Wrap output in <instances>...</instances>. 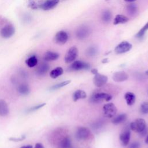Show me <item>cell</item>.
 <instances>
[{"instance_id": "6da1fadb", "label": "cell", "mask_w": 148, "mask_h": 148, "mask_svg": "<svg viewBox=\"0 0 148 148\" xmlns=\"http://www.w3.org/2000/svg\"><path fill=\"white\" fill-rule=\"evenodd\" d=\"M147 127L146 121L143 119H137L130 124V129L137 133L141 132Z\"/></svg>"}, {"instance_id": "7a4b0ae2", "label": "cell", "mask_w": 148, "mask_h": 148, "mask_svg": "<svg viewBox=\"0 0 148 148\" xmlns=\"http://www.w3.org/2000/svg\"><path fill=\"white\" fill-rule=\"evenodd\" d=\"M91 68L90 65L87 62L76 60L72 62L69 67V69L72 71H77L80 70H88Z\"/></svg>"}, {"instance_id": "3957f363", "label": "cell", "mask_w": 148, "mask_h": 148, "mask_svg": "<svg viewBox=\"0 0 148 148\" xmlns=\"http://www.w3.org/2000/svg\"><path fill=\"white\" fill-rule=\"evenodd\" d=\"M91 131L86 127H79L75 133V137L79 140H86L91 136Z\"/></svg>"}, {"instance_id": "277c9868", "label": "cell", "mask_w": 148, "mask_h": 148, "mask_svg": "<svg viewBox=\"0 0 148 148\" xmlns=\"http://www.w3.org/2000/svg\"><path fill=\"white\" fill-rule=\"evenodd\" d=\"M112 99V96L106 92H97L91 97V101L94 103H99L102 101L108 102Z\"/></svg>"}, {"instance_id": "5b68a950", "label": "cell", "mask_w": 148, "mask_h": 148, "mask_svg": "<svg viewBox=\"0 0 148 148\" xmlns=\"http://www.w3.org/2000/svg\"><path fill=\"white\" fill-rule=\"evenodd\" d=\"M117 108L113 103L105 104L103 106V112L105 117L108 118H113L117 113Z\"/></svg>"}, {"instance_id": "8992f818", "label": "cell", "mask_w": 148, "mask_h": 148, "mask_svg": "<svg viewBox=\"0 0 148 148\" xmlns=\"http://www.w3.org/2000/svg\"><path fill=\"white\" fill-rule=\"evenodd\" d=\"M91 34V29L90 27L86 25H81L79 27L75 32L76 36L79 39H84L89 36Z\"/></svg>"}, {"instance_id": "52a82bcc", "label": "cell", "mask_w": 148, "mask_h": 148, "mask_svg": "<svg viewBox=\"0 0 148 148\" xmlns=\"http://www.w3.org/2000/svg\"><path fill=\"white\" fill-rule=\"evenodd\" d=\"M77 56H78L77 48L75 46H72L68 49V50L67 51L65 56V58H64L65 62L68 64L72 63L76 60Z\"/></svg>"}, {"instance_id": "ba28073f", "label": "cell", "mask_w": 148, "mask_h": 148, "mask_svg": "<svg viewBox=\"0 0 148 148\" xmlns=\"http://www.w3.org/2000/svg\"><path fill=\"white\" fill-rule=\"evenodd\" d=\"M132 45L127 41H123L118 44L115 49L114 51L117 54H123L129 51L132 49Z\"/></svg>"}, {"instance_id": "9c48e42d", "label": "cell", "mask_w": 148, "mask_h": 148, "mask_svg": "<svg viewBox=\"0 0 148 148\" xmlns=\"http://www.w3.org/2000/svg\"><path fill=\"white\" fill-rule=\"evenodd\" d=\"M15 32V29L12 24H8L3 27L0 32L1 36L3 38H9L12 37Z\"/></svg>"}, {"instance_id": "30bf717a", "label": "cell", "mask_w": 148, "mask_h": 148, "mask_svg": "<svg viewBox=\"0 0 148 148\" xmlns=\"http://www.w3.org/2000/svg\"><path fill=\"white\" fill-rule=\"evenodd\" d=\"M68 34L64 31H60L56 33L54 36V41L56 43L62 45L65 44L68 40Z\"/></svg>"}, {"instance_id": "8fae6325", "label": "cell", "mask_w": 148, "mask_h": 148, "mask_svg": "<svg viewBox=\"0 0 148 148\" xmlns=\"http://www.w3.org/2000/svg\"><path fill=\"white\" fill-rule=\"evenodd\" d=\"M107 81H108V77L106 75H104L99 73L95 75L93 78L94 84L97 87H102L107 83Z\"/></svg>"}, {"instance_id": "7c38bea8", "label": "cell", "mask_w": 148, "mask_h": 148, "mask_svg": "<svg viewBox=\"0 0 148 148\" xmlns=\"http://www.w3.org/2000/svg\"><path fill=\"white\" fill-rule=\"evenodd\" d=\"M60 0H45L39 5L40 9L44 10H49L54 8L59 3Z\"/></svg>"}, {"instance_id": "4fadbf2b", "label": "cell", "mask_w": 148, "mask_h": 148, "mask_svg": "<svg viewBox=\"0 0 148 148\" xmlns=\"http://www.w3.org/2000/svg\"><path fill=\"white\" fill-rule=\"evenodd\" d=\"M131 137V132L128 129H125L120 134V140L122 145L125 146L128 145Z\"/></svg>"}, {"instance_id": "5bb4252c", "label": "cell", "mask_w": 148, "mask_h": 148, "mask_svg": "<svg viewBox=\"0 0 148 148\" xmlns=\"http://www.w3.org/2000/svg\"><path fill=\"white\" fill-rule=\"evenodd\" d=\"M128 75L123 71H119L115 72L113 75V79L117 82H122L127 80Z\"/></svg>"}, {"instance_id": "9a60e30c", "label": "cell", "mask_w": 148, "mask_h": 148, "mask_svg": "<svg viewBox=\"0 0 148 148\" xmlns=\"http://www.w3.org/2000/svg\"><path fill=\"white\" fill-rule=\"evenodd\" d=\"M50 66L46 62H43L40 64L36 69V73L38 76L45 75L49 70Z\"/></svg>"}, {"instance_id": "2e32d148", "label": "cell", "mask_w": 148, "mask_h": 148, "mask_svg": "<svg viewBox=\"0 0 148 148\" xmlns=\"http://www.w3.org/2000/svg\"><path fill=\"white\" fill-rule=\"evenodd\" d=\"M60 57V54L58 53L48 51L46 52L43 56V60L46 61H51L57 60Z\"/></svg>"}, {"instance_id": "e0dca14e", "label": "cell", "mask_w": 148, "mask_h": 148, "mask_svg": "<svg viewBox=\"0 0 148 148\" xmlns=\"http://www.w3.org/2000/svg\"><path fill=\"white\" fill-rule=\"evenodd\" d=\"M9 112V109L6 102L3 99H0V116H6Z\"/></svg>"}, {"instance_id": "ac0fdd59", "label": "cell", "mask_w": 148, "mask_h": 148, "mask_svg": "<svg viewBox=\"0 0 148 148\" xmlns=\"http://www.w3.org/2000/svg\"><path fill=\"white\" fill-rule=\"evenodd\" d=\"M87 97V94L85 91L82 90H76L72 95V99L74 102H76L80 99H84Z\"/></svg>"}, {"instance_id": "d6986e66", "label": "cell", "mask_w": 148, "mask_h": 148, "mask_svg": "<svg viewBox=\"0 0 148 148\" xmlns=\"http://www.w3.org/2000/svg\"><path fill=\"white\" fill-rule=\"evenodd\" d=\"M17 90L19 94L23 95H27L29 94L30 92V88L29 86L25 83H22L19 84L17 86Z\"/></svg>"}, {"instance_id": "ffe728a7", "label": "cell", "mask_w": 148, "mask_h": 148, "mask_svg": "<svg viewBox=\"0 0 148 148\" xmlns=\"http://www.w3.org/2000/svg\"><path fill=\"white\" fill-rule=\"evenodd\" d=\"M112 12L109 9H105L103 10L101 13V20L103 23H108L112 20Z\"/></svg>"}, {"instance_id": "44dd1931", "label": "cell", "mask_w": 148, "mask_h": 148, "mask_svg": "<svg viewBox=\"0 0 148 148\" xmlns=\"http://www.w3.org/2000/svg\"><path fill=\"white\" fill-rule=\"evenodd\" d=\"M135 95L132 92H127L124 94V99L127 104L129 106L132 105L135 102Z\"/></svg>"}, {"instance_id": "7402d4cb", "label": "cell", "mask_w": 148, "mask_h": 148, "mask_svg": "<svg viewBox=\"0 0 148 148\" xmlns=\"http://www.w3.org/2000/svg\"><path fill=\"white\" fill-rule=\"evenodd\" d=\"M127 118V116L125 113H121L119 114L116 117H113V119L112 120V123L113 124L117 125L124 122Z\"/></svg>"}, {"instance_id": "603a6c76", "label": "cell", "mask_w": 148, "mask_h": 148, "mask_svg": "<svg viewBox=\"0 0 148 148\" xmlns=\"http://www.w3.org/2000/svg\"><path fill=\"white\" fill-rule=\"evenodd\" d=\"M128 21V18L123 14H117L115 16L113 21V24L117 25L120 24H124Z\"/></svg>"}, {"instance_id": "cb8c5ba5", "label": "cell", "mask_w": 148, "mask_h": 148, "mask_svg": "<svg viewBox=\"0 0 148 148\" xmlns=\"http://www.w3.org/2000/svg\"><path fill=\"white\" fill-rule=\"evenodd\" d=\"M63 72V69L60 66H58L51 71V72H50V76L53 79H56L61 75H62Z\"/></svg>"}, {"instance_id": "d4e9b609", "label": "cell", "mask_w": 148, "mask_h": 148, "mask_svg": "<svg viewBox=\"0 0 148 148\" xmlns=\"http://www.w3.org/2000/svg\"><path fill=\"white\" fill-rule=\"evenodd\" d=\"M60 148H72V142L71 139L66 136L59 143Z\"/></svg>"}, {"instance_id": "484cf974", "label": "cell", "mask_w": 148, "mask_h": 148, "mask_svg": "<svg viewBox=\"0 0 148 148\" xmlns=\"http://www.w3.org/2000/svg\"><path fill=\"white\" fill-rule=\"evenodd\" d=\"M26 65L29 67L32 68L38 64V58L35 56H32L27 58L25 61Z\"/></svg>"}, {"instance_id": "4316f807", "label": "cell", "mask_w": 148, "mask_h": 148, "mask_svg": "<svg viewBox=\"0 0 148 148\" xmlns=\"http://www.w3.org/2000/svg\"><path fill=\"white\" fill-rule=\"evenodd\" d=\"M127 11L131 15H135L138 12V7L135 3H130L127 6Z\"/></svg>"}, {"instance_id": "83f0119b", "label": "cell", "mask_w": 148, "mask_h": 148, "mask_svg": "<svg viewBox=\"0 0 148 148\" xmlns=\"http://www.w3.org/2000/svg\"><path fill=\"white\" fill-rule=\"evenodd\" d=\"M70 83H71V80H65V81L61 82L58 83H57V84H56L55 85L52 86L50 87V90H56L61 88H62V87L68 85Z\"/></svg>"}, {"instance_id": "f1b7e54d", "label": "cell", "mask_w": 148, "mask_h": 148, "mask_svg": "<svg viewBox=\"0 0 148 148\" xmlns=\"http://www.w3.org/2000/svg\"><path fill=\"white\" fill-rule=\"evenodd\" d=\"M147 30H148V22L146 23V24L138 31V32L136 35V37L137 38H142Z\"/></svg>"}, {"instance_id": "f546056e", "label": "cell", "mask_w": 148, "mask_h": 148, "mask_svg": "<svg viewBox=\"0 0 148 148\" xmlns=\"http://www.w3.org/2000/svg\"><path fill=\"white\" fill-rule=\"evenodd\" d=\"M98 53V48L95 46H90L87 50V54L89 56H94Z\"/></svg>"}, {"instance_id": "4dcf8cb0", "label": "cell", "mask_w": 148, "mask_h": 148, "mask_svg": "<svg viewBox=\"0 0 148 148\" xmlns=\"http://www.w3.org/2000/svg\"><path fill=\"white\" fill-rule=\"evenodd\" d=\"M140 112L143 114H148V101L143 102L140 106Z\"/></svg>"}, {"instance_id": "1f68e13d", "label": "cell", "mask_w": 148, "mask_h": 148, "mask_svg": "<svg viewBox=\"0 0 148 148\" xmlns=\"http://www.w3.org/2000/svg\"><path fill=\"white\" fill-rule=\"evenodd\" d=\"M46 105V103H40V104H38V105H35L30 108H29L28 110H27V112L28 113H31V112H35V111H36L39 109H40V108H43L44 106H45Z\"/></svg>"}, {"instance_id": "d6a6232c", "label": "cell", "mask_w": 148, "mask_h": 148, "mask_svg": "<svg viewBox=\"0 0 148 148\" xmlns=\"http://www.w3.org/2000/svg\"><path fill=\"white\" fill-rule=\"evenodd\" d=\"M25 138V136L24 135L23 136H20L18 138H13V137H12V138H10L9 139L11 141H14V142H19V141H22L23 140H24V139Z\"/></svg>"}, {"instance_id": "836d02e7", "label": "cell", "mask_w": 148, "mask_h": 148, "mask_svg": "<svg viewBox=\"0 0 148 148\" xmlns=\"http://www.w3.org/2000/svg\"><path fill=\"white\" fill-rule=\"evenodd\" d=\"M28 5H29V7L33 9H36L38 8L36 3H35V2L34 0H29Z\"/></svg>"}, {"instance_id": "e575fe53", "label": "cell", "mask_w": 148, "mask_h": 148, "mask_svg": "<svg viewBox=\"0 0 148 148\" xmlns=\"http://www.w3.org/2000/svg\"><path fill=\"white\" fill-rule=\"evenodd\" d=\"M140 144L139 142H134L130 145L129 148H140Z\"/></svg>"}, {"instance_id": "d590c367", "label": "cell", "mask_w": 148, "mask_h": 148, "mask_svg": "<svg viewBox=\"0 0 148 148\" xmlns=\"http://www.w3.org/2000/svg\"><path fill=\"white\" fill-rule=\"evenodd\" d=\"M147 132H148V128H147V127H146L141 132L139 133V134H140V136H145L147 134Z\"/></svg>"}, {"instance_id": "8d00e7d4", "label": "cell", "mask_w": 148, "mask_h": 148, "mask_svg": "<svg viewBox=\"0 0 148 148\" xmlns=\"http://www.w3.org/2000/svg\"><path fill=\"white\" fill-rule=\"evenodd\" d=\"M34 148H45L43 145L40 143H37L35 144Z\"/></svg>"}, {"instance_id": "74e56055", "label": "cell", "mask_w": 148, "mask_h": 148, "mask_svg": "<svg viewBox=\"0 0 148 148\" xmlns=\"http://www.w3.org/2000/svg\"><path fill=\"white\" fill-rule=\"evenodd\" d=\"M91 72L93 74V75H96L97 73H98V70L96 69V68H93V69H91Z\"/></svg>"}, {"instance_id": "f35d334b", "label": "cell", "mask_w": 148, "mask_h": 148, "mask_svg": "<svg viewBox=\"0 0 148 148\" xmlns=\"http://www.w3.org/2000/svg\"><path fill=\"white\" fill-rule=\"evenodd\" d=\"M20 148H33L32 146L31 145H24L21 147H20Z\"/></svg>"}, {"instance_id": "ab89813d", "label": "cell", "mask_w": 148, "mask_h": 148, "mask_svg": "<svg viewBox=\"0 0 148 148\" xmlns=\"http://www.w3.org/2000/svg\"><path fill=\"white\" fill-rule=\"evenodd\" d=\"M108 62V60L107 58H105V59H103V61H102V63H106V62Z\"/></svg>"}, {"instance_id": "60d3db41", "label": "cell", "mask_w": 148, "mask_h": 148, "mask_svg": "<svg viewBox=\"0 0 148 148\" xmlns=\"http://www.w3.org/2000/svg\"><path fill=\"white\" fill-rule=\"evenodd\" d=\"M145 143L146 144H148V135H147V136H146V138L145 139Z\"/></svg>"}, {"instance_id": "b9f144b4", "label": "cell", "mask_w": 148, "mask_h": 148, "mask_svg": "<svg viewBox=\"0 0 148 148\" xmlns=\"http://www.w3.org/2000/svg\"><path fill=\"white\" fill-rule=\"evenodd\" d=\"M125 2H134L136 0H124Z\"/></svg>"}, {"instance_id": "7bdbcfd3", "label": "cell", "mask_w": 148, "mask_h": 148, "mask_svg": "<svg viewBox=\"0 0 148 148\" xmlns=\"http://www.w3.org/2000/svg\"><path fill=\"white\" fill-rule=\"evenodd\" d=\"M145 73H146V75H147V76H148V70H147V71H146V72H145Z\"/></svg>"}, {"instance_id": "ee69618b", "label": "cell", "mask_w": 148, "mask_h": 148, "mask_svg": "<svg viewBox=\"0 0 148 148\" xmlns=\"http://www.w3.org/2000/svg\"><path fill=\"white\" fill-rule=\"evenodd\" d=\"M105 1H109V0H105Z\"/></svg>"}]
</instances>
